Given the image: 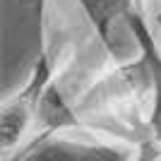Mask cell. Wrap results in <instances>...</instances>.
<instances>
[{
  "label": "cell",
  "mask_w": 161,
  "mask_h": 161,
  "mask_svg": "<svg viewBox=\"0 0 161 161\" xmlns=\"http://www.w3.org/2000/svg\"><path fill=\"white\" fill-rule=\"evenodd\" d=\"M77 120L92 132H108L130 147L149 137L154 80L142 53L132 60L111 58L75 96Z\"/></svg>",
  "instance_id": "1"
},
{
  "label": "cell",
  "mask_w": 161,
  "mask_h": 161,
  "mask_svg": "<svg viewBox=\"0 0 161 161\" xmlns=\"http://www.w3.org/2000/svg\"><path fill=\"white\" fill-rule=\"evenodd\" d=\"M58 51H43L31 77L0 108V149L3 161H14L34 142L51 132L84 128L75 115L72 101L60 94V58Z\"/></svg>",
  "instance_id": "2"
},
{
  "label": "cell",
  "mask_w": 161,
  "mask_h": 161,
  "mask_svg": "<svg viewBox=\"0 0 161 161\" xmlns=\"http://www.w3.org/2000/svg\"><path fill=\"white\" fill-rule=\"evenodd\" d=\"M135 147L106 140L87 128L51 132L29 144L14 161H132Z\"/></svg>",
  "instance_id": "3"
},
{
  "label": "cell",
  "mask_w": 161,
  "mask_h": 161,
  "mask_svg": "<svg viewBox=\"0 0 161 161\" xmlns=\"http://www.w3.org/2000/svg\"><path fill=\"white\" fill-rule=\"evenodd\" d=\"M84 10L89 24L106 46L111 58H118L115 34L120 27H128L135 14L144 12V0H77Z\"/></svg>",
  "instance_id": "4"
},
{
  "label": "cell",
  "mask_w": 161,
  "mask_h": 161,
  "mask_svg": "<svg viewBox=\"0 0 161 161\" xmlns=\"http://www.w3.org/2000/svg\"><path fill=\"white\" fill-rule=\"evenodd\" d=\"M128 29L132 31L140 53L147 58L152 80H154V108H152V123H149V137H156L161 142V43L156 39L154 29L147 19V12H140L130 19Z\"/></svg>",
  "instance_id": "5"
},
{
  "label": "cell",
  "mask_w": 161,
  "mask_h": 161,
  "mask_svg": "<svg viewBox=\"0 0 161 161\" xmlns=\"http://www.w3.org/2000/svg\"><path fill=\"white\" fill-rule=\"evenodd\" d=\"M132 161H161V142L156 137H147L140 144H135Z\"/></svg>",
  "instance_id": "6"
},
{
  "label": "cell",
  "mask_w": 161,
  "mask_h": 161,
  "mask_svg": "<svg viewBox=\"0 0 161 161\" xmlns=\"http://www.w3.org/2000/svg\"><path fill=\"white\" fill-rule=\"evenodd\" d=\"M43 3H46V0H27V5L34 7V12H36L39 19H41V12H43Z\"/></svg>",
  "instance_id": "7"
}]
</instances>
